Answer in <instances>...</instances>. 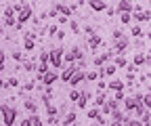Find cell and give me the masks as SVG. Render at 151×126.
I'll list each match as a JSON object with an SVG mask.
<instances>
[{"label": "cell", "instance_id": "cell-23", "mask_svg": "<svg viewBox=\"0 0 151 126\" xmlns=\"http://www.w3.org/2000/svg\"><path fill=\"white\" fill-rule=\"evenodd\" d=\"M32 122H34V126H42V122H40V118H38V116H34Z\"/></svg>", "mask_w": 151, "mask_h": 126}, {"label": "cell", "instance_id": "cell-18", "mask_svg": "<svg viewBox=\"0 0 151 126\" xmlns=\"http://www.w3.org/2000/svg\"><path fill=\"white\" fill-rule=\"evenodd\" d=\"M143 124H145L143 120H132V122H130L128 126H143Z\"/></svg>", "mask_w": 151, "mask_h": 126}, {"label": "cell", "instance_id": "cell-7", "mask_svg": "<svg viewBox=\"0 0 151 126\" xmlns=\"http://www.w3.org/2000/svg\"><path fill=\"white\" fill-rule=\"evenodd\" d=\"M90 6L94 11H103L105 9V2H103V0H90Z\"/></svg>", "mask_w": 151, "mask_h": 126}, {"label": "cell", "instance_id": "cell-8", "mask_svg": "<svg viewBox=\"0 0 151 126\" xmlns=\"http://www.w3.org/2000/svg\"><path fill=\"white\" fill-rule=\"evenodd\" d=\"M82 78H84V71H82V69H78V71H76V74L71 76V80H69V82H71V84H76V82H80Z\"/></svg>", "mask_w": 151, "mask_h": 126}, {"label": "cell", "instance_id": "cell-1", "mask_svg": "<svg viewBox=\"0 0 151 126\" xmlns=\"http://www.w3.org/2000/svg\"><path fill=\"white\" fill-rule=\"evenodd\" d=\"M15 109L13 107H9V105H4L2 107V122L6 124V126H13V122H15Z\"/></svg>", "mask_w": 151, "mask_h": 126}, {"label": "cell", "instance_id": "cell-28", "mask_svg": "<svg viewBox=\"0 0 151 126\" xmlns=\"http://www.w3.org/2000/svg\"><path fill=\"white\" fill-rule=\"evenodd\" d=\"M4 21H6V25H13V23H15V19H13V17H6Z\"/></svg>", "mask_w": 151, "mask_h": 126}, {"label": "cell", "instance_id": "cell-9", "mask_svg": "<svg viewBox=\"0 0 151 126\" xmlns=\"http://www.w3.org/2000/svg\"><path fill=\"white\" fill-rule=\"evenodd\" d=\"M122 86H124L122 80H113V82H109V88H113V91H122Z\"/></svg>", "mask_w": 151, "mask_h": 126}, {"label": "cell", "instance_id": "cell-5", "mask_svg": "<svg viewBox=\"0 0 151 126\" xmlns=\"http://www.w3.org/2000/svg\"><path fill=\"white\" fill-rule=\"evenodd\" d=\"M82 57V53L78 50V48H71L69 53H67V61H76V59H80Z\"/></svg>", "mask_w": 151, "mask_h": 126}, {"label": "cell", "instance_id": "cell-6", "mask_svg": "<svg viewBox=\"0 0 151 126\" xmlns=\"http://www.w3.org/2000/svg\"><path fill=\"white\" fill-rule=\"evenodd\" d=\"M99 42H101V36H99V34H90V38H88V44L94 48V46H97Z\"/></svg>", "mask_w": 151, "mask_h": 126}, {"label": "cell", "instance_id": "cell-12", "mask_svg": "<svg viewBox=\"0 0 151 126\" xmlns=\"http://www.w3.org/2000/svg\"><path fill=\"white\" fill-rule=\"evenodd\" d=\"M130 17H132L130 13H122V15H120V21H122V23H128V21H130Z\"/></svg>", "mask_w": 151, "mask_h": 126}, {"label": "cell", "instance_id": "cell-22", "mask_svg": "<svg viewBox=\"0 0 151 126\" xmlns=\"http://www.w3.org/2000/svg\"><path fill=\"white\" fill-rule=\"evenodd\" d=\"M88 118H99V112H97V109H90V112H88Z\"/></svg>", "mask_w": 151, "mask_h": 126}, {"label": "cell", "instance_id": "cell-27", "mask_svg": "<svg viewBox=\"0 0 151 126\" xmlns=\"http://www.w3.org/2000/svg\"><path fill=\"white\" fill-rule=\"evenodd\" d=\"M32 124H34V122H32V120H27V118L21 122V126H32Z\"/></svg>", "mask_w": 151, "mask_h": 126}, {"label": "cell", "instance_id": "cell-10", "mask_svg": "<svg viewBox=\"0 0 151 126\" xmlns=\"http://www.w3.org/2000/svg\"><path fill=\"white\" fill-rule=\"evenodd\" d=\"M101 74H109V76H111V74H116V65H105V69L101 71Z\"/></svg>", "mask_w": 151, "mask_h": 126}, {"label": "cell", "instance_id": "cell-24", "mask_svg": "<svg viewBox=\"0 0 151 126\" xmlns=\"http://www.w3.org/2000/svg\"><path fill=\"white\" fill-rule=\"evenodd\" d=\"M103 101H105V95H99V97H97V101H94V103H97V105H101Z\"/></svg>", "mask_w": 151, "mask_h": 126}, {"label": "cell", "instance_id": "cell-20", "mask_svg": "<svg viewBox=\"0 0 151 126\" xmlns=\"http://www.w3.org/2000/svg\"><path fill=\"white\" fill-rule=\"evenodd\" d=\"M73 120H76V114H69V116H67V118H65V124H71V122H73Z\"/></svg>", "mask_w": 151, "mask_h": 126}, {"label": "cell", "instance_id": "cell-25", "mask_svg": "<svg viewBox=\"0 0 151 126\" xmlns=\"http://www.w3.org/2000/svg\"><path fill=\"white\" fill-rule=\"evenodd\" d=\"M4 17H13V9H4Z\"/></svg>", "mask_w": 151, "mask_h": 126}, {"label": "cell", "instance_id": "cell-3", "mask_svg": "<svg viewBox=\"0 0 151 126\" xmlns=\"http://www.w3.org/2000/svg\"><path fill=\"white\" fill-rule=\"evenodd\" d=\"M132 9H134V6H132L130 0H122V2L118 4V11H120V13H130Z\"/></svg>", "mask_w": 151, "mask_h": 126}, {"label": "cell", "instance_id": "cell-13", "mask_svg": "<svg viewBox=\"0 0 151 126\" xmlns=\"http://www.w3.org/2000/svg\"><path fill=\"white\" fill-rule=\"evenodd\" d=\"M126 46H128V42H126V40H122V38H120V40H118V50H120V53H122V50H124V48H126Z\"/></svg>", "mask_w": 151, "mask_h": 126}, {"label": "cell", "instance_id": "cell-15", "mask_svg": "<svg viewBox=\"0 0 151 126\" xmlns=\"http://www.w3.org/2000/svg\"><path fill=\"white\" fill-rule=\"evenodd\" d=\"M143 103H145V107H151V93L143 97Z\"/></svg>", "mask_w": 151, "mask_h": 126}, {"label": "cell", "instance_id": "cell-17", "mask_svg": "<svg viewBox=\"0 0 151 126\" xmlns=\"http://www.w3.org/2000/svg\"><path fill=\"white\" fill-rule=\"evenodd\" d=\"M132 36H137V38H139V36H143V34H141V27H139V25H134V27H132Z\"/></svg>", "mask_w": 151, "mask_h": 126}, {"label": "cell", "instance_id": "cell-4", "mask_svg": "<svg viewBox=\"0 0 151 126\" xmlns=\"http://www.w3.org/2000/svg\"><path fill=\"white\" fill-rule=\"evenodd\" d=\"M29 17H32V9H29V6L21 9V13H19V21L23 23V21H27V19H29Z\"/></svg>", "mask_w": 151, "mask_h": 126}, {"label": "cell", "instance_id": "cell-14", "mask_svg": "<svg viewBox=\"0 0 151 126\" xmlns=\"http://www.w3.org/2000/svg\"><path fill=\"white\" fill-rule=\"evenodd\" d=\"M80 97H82V95H80L78 91H71V95H69V99H71V101H80Z\"/></svg>", "mask_w": 151, "mask_h": 126}, {"label": "cell", "instance_id": "cell-11", "mask_svg": "<svg viewBox=\"0 0 151 126\" xmlns=\"http://www.w3.org/2000/svg\"><path fill=\"white\" fill-rule=\"evenodd\" d=\"M55 80H57V76H55V74H46V76H44V82H46V84H52Z\"/></svg>", "mask_w": 151, "mask_h": 126}, {"label": "cell", "instance_id": "cell-19", "mask_svg": "<svg viewBox=\"0 0 151 126\" xmlns=\"http://www.w3.org/2000/svg\"><path fill=\"white\" fill-rule=\"evenodd\" d=\"M141 120H143V122H145V124H147V122H149V120H151V118H149V114H147V112H143V114H141Z\"/></svg>", "mask_w": 151, "mask_h": 126}, {"label": "cell", "instance_id": "cell-26", "mask_svg": "<svg viewBox=\"0 0 151 126\" xmlns=\"http://www.w3.org/2000/svg\"><path fill=\"white\" fill-rule=\"evenodd\" d=\"M116 63H118V65H126V59H124V57H118V61H116Z\"/></svg>", "mask_w": 151, "mask_h": 126}, {"label": "cell", "instance_id": "cell-21", "mask_svg": "<svg viewBox=\"0 0 151 126\" xmlns=\"http://www.w3.org/2000/svg\"><path fill=\"white\" fill-rule=\"evenodd\" d=\"M25 107H27V109H32V112H34V109H36V103H34V101H27V103H25Z\"/></svg>", "mask_w": 151, "mask_h": 126}, {"label": "cell", "instance_id": "cell-29", "mask_svg": "<svg viewBox=\"0 0 151 126\" xmlns=\"http://www.w3.org/2000/svg\"><path fill=\"white\" fill-rule=\"evenodd\" d=\"M147 36H149V38H151V32H149V34H147Z\"/></svg>", "mask_w": 151, "mask_h": 126}, {"label": "cell", "instance_id": "cell-16", "mask_svg": "<svg viewBox=\"0 0 151 126\" xmlns=\"http://www.w3.org/2000/svg\"><path fill=\"white\" fill-rule=\"evenodd\" d=\"M143 61H145V57H143V55H141V53H139V55L134 57V65H141Z\"/></svg>", "mask_w": 151, "mask_h": 126}, {"label": "cell", "instance_id": "cell-2", "mask_svg": "<svg viewBox=\"0 0 151 126\" xmlns=\"http://www.w3.org/2000/svg\"><path fill=\"white\" fill-rule=\"evenodd\" d=\"M50 61H52L55 67H59L61 61H63V48H55V50L50 53Z\"/></svg>", "mask_w": 151, "mask_h": 126}]
</instances>
